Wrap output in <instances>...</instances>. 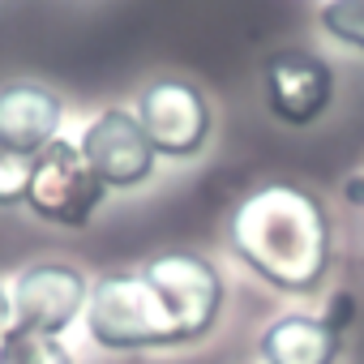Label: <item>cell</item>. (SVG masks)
Instances as JSON below:
<instances>
[{
	"label": "cell",
	"instance_id": "cell-1",
	"mask_svg": "<svg viewBox=\"0 0 364 364\" xmlns=\"http://www.w3.org/2000/svg\"><path fill=\"white\" fill-rule=\"evenodd\" d=\"M232 253L270 287L309 296L326 283L330 270V219L326 206L296 185H262L253 189L232 223Z\"/></svg>",
	"mask_w": 364,
	"mask_h": 364
},
{
	"label": "cell",
	"instance_id": "cell-2",
	"mask_svg": "<svg viewBox=\"0 0 364 364\" xmlns=\"http://www.w3.org/2000/svg\"><path fill=\"white\" fill-rule=\"evenodd\" d=\"M86 330L107 351H150V347H180L176 326L159 291L146 283L141 270L133 274H103L90 283L86 296Z\"/></svg>",
	"mask_w": 364,
	"mask_h": 364
},
{
	"label": "cell",
	"instance_id": "cell-3",
	"mask_svg": "<svg viewBox=\"0 0 364 364\" xmlns=\"http://www.w3.org/2000/svg\"><path fill=\"white\" fill-rule=\"evenodd\" d=\"M103 180L90 171V163L82 159V150L65 137H56L52 146H43L35 154V176H31V193L26 206L56 228H86L95 219V210L103 206Z\"/></svg>",
	"mask_w": 364,
	"mask_h": 364
},
{
	"label": "cell",
	"instance_id": "cell-4",
	"mask_svg": "<svg viewBox=\"0 0 364 364\" xmlns=\"http://www.w3.org/2000/svg\"><path fill=\"white\" fill-rule=\"evenodd\" d=\"M141 274L159 291V300L167 304L180 347L198 343L215 330V321L223 313V279L206 257H198V253H159L141 266Z\"/></svg>",
	"mask_w": 364,
	"mask_h": 364
},
{
	"label": "cell",
	"instance_id": "cell-5",
	"mask_svg": "<svg viewBox=\"0 0 364 364\" xmlns=\"http://www.w3.org/2000/svg\"><path fill=\"white\" fill-rule=\"evenodd\" d=\"M82 159L90 163V171L103 180V189H137L154 176V146L141 129V120L124 107H107L99 112L82 141H77Z\"/></svg>",
	"mask_w": 364,
	"mask_h": 364
},
{
	"label": "cell",
	"instance_id": "cell-6",
	"mask_svg": "<svg viewBox=\"0 0 364 364\" xmlns=\"http://www.w3.org/2000/svg\"><path fill=\"white\" fill-rule=\"evenodd\" d=\"M90 283L77 266L65 262H35L18 274L9 300H14V326L39 330V334H65L86 313Z\"/></svg>",
	"mask_w": 364,
	"mask_h": 364
},
{
	"label": "cell",
	"instance_id": "cell-7",
	"mask_svg": "<svg viewBox=\"0 0 364 364\" xmlns=\"http://www.w3.org/2000/svg\"><path fill=\"white\" fill-rule=\"evenodd\" d=\"M137 120L163 159H193L210 137V103L189 82H150L141 90Z\"/></svg>",
	"mask_w": 364,
	"mask_h": 364
},
{
	"label": "cell",
	"instance_id": "cell-8",
	"mask_svg": "<svg viewBox=\"0 0 364 364\" xmlns=\"http://www.w3.org/2000/svg\"><path fill=\"white\" fill-rule=\"evenodd\" d=\"M262 86H266V107L274 120L283 124H313L330 99H334V69L304 52V48H283V52H270L266 65H262Z\"/></svg>",
	"mask_w": 364,
	"mask_h": 364
},
{
	"label": "cell",
	"instance_id": "cell-9",
	"mask_svg": "<svg viewBox=\"0 0 364 364\" xmlns=\"http://www.w3.org/2000/svg\"><path fill=\"white\" fill-rule=\"evenodd\" d=\"M60 137V99L39 82L0 86V150L39 154Z\"/></svg>",
	"mask_w": 364,
	"mask_h": 364
},
{
	"label": "cell",
	"instance_id": "cell-10",
	"mask_svg": "<svg viewBox=\"0 0 364 364\" xmlns=\"http://www.w3.org/2000/svg\"><path fill=\"white\" fill-rule=\"evenodd\" d=\"M343 347V330L313 313H287L262 334L266 364H334Z\"/></svg>",
	"mask_w": 364,
	"mask_h": 364
},
{
	"label": "cell",
	"instance_id": "cell-11",
	"mask_svg": "<svg viewBox=\"0 0 364 364\" xmlns=\"http://www.w3.org/2000/svg\"><path fill=\"white\" fill-rule=\"evenodd\" d=\"M0 364H73V355L56 334L14 326L5 338H0Z\"/></svg>",
	"mask_w": 364,
	"mask_h": 364
},
{
	"label": "cell",
	"instance_id": "cell-12",
	"mask_svg": "<svg viewBox=\"0 0 364 364\" xmlns=\"http://www.w3.org/2000/svg\"><path fill=\"white\" fill-rule=\"evenodd\" d=\"M317 18L334 43L364 52V0H326Z\"/></svg>",
	"mask_w": 364,
	"mask_h": 364
},
{
	"label": "cell",
	"instance_id": "cell-13",
	"mask_svg": "<svg viewBox=\"0 0 364 364\" xmlns=\"http://www.w3.org/2000/svg\"><path fill=\"white\" fill-rule=\"evenodd\" d=\"M31 176H35V154H14L0 150V206H26L31 193Z\"/></svg>",
	"mask_w": 364,
	"mask_h": 364
},
{
	"label": "cell",
	"instance_id": "cell-14",
	"mask_svg": "<svg viewBox=\"0 0 364 364\" xmlns=\"http://www.w3.org/2000/svg\"><path fill=\"white\" fill-rule=\"evenodd\" d=\"M14 330V300H9V291L0 287V338H5Z\"/></svg>",
	"mask_w": 364,
	"mask_h": 364
},
{
	"label": "cell",
	"instance_id": "cell-15",
	"mask_svg": "<svg viewBox=\"0 0 364 364\" xmlns=\"http://www.w3.org/2000/svg\"><path fill=\"white\" fill-rule=\"evenodd\" d=\"M347 202L351 206H364V180H347Z\"/></svg>",
	"mask_w": 364,
	"mask_h": 364
}]
</instances>
